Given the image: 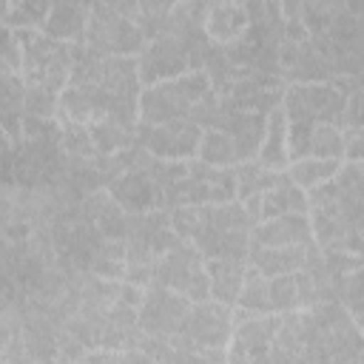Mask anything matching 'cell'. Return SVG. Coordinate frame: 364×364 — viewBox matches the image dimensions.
Returning <instances> with one entry per match:
<instances>
[{"label":"cell","mask_w":364,"mask_h":364,"mask_svg":"<svg viewBox=\"0 0 364 364\" xmlns=\"http://www.w3.org/2000/svg\"><path fill=\"white\" fill-rule=\"evenodd\" d=\"M210 94L213 85L205 71H188L176 80L148 85L139 94V125H165L173 119H188L191 111Z\"/></svg>","instance_id":"cell-1"},{"label":"cell","mask_w":364,"mask_h":364,"mask_svg":"<svg viewBox=\"0 0 364 364\" xmlns=\"http://www.w3.org/2000/svg\"><path fill=\"white\" fill-rule=\"evenodd\" d=\"M142 28L122 17L114 3H91V20L85 31V48L97 57H139L145 48Z\"/></svg>","instance_id":"cell-2"},{"label":"cell","mask_w":364,"mask_h":364,"mask_svg":"<svg viewBox=\"0 0 364 364\" xmlns=\"http://www.w3.org/2000/svg\"><path fill=\"white\" fill-rule=\"evenodd\" d=\"M154 284L185 296L191 304L210 301V279L205 270V256L196 250L193 242H182L179 247H173L156 259Z\"/></svg>","instance_id":"cell-3"},{"label":"cell","mask_w":364,"mask_h":364,"mask_svg":"<svg viewBox=\"0 0 364 364\" xmlns=\"http://www.w3.org/2000/svg\"><path fill=\"white\" fill-rule=\"evenodd\" d=\"M282 108L287 122H333L344 128L347 97L330 82H301L284 88Z\"/></svg>","instance_id":"cell-4"},{"label":"cell","mask_w":364,"mask_h":364,"mask_svg":"<svg viewBox=\"0 0 364 364\" xmlns=\"http://www.w3.org/2000/svg\"><path fill=\"white\" fill-rule=\"evenodd\" d=\"M205 131L191 122V119H173L165 125H139L136 131V145L151 151L159 159H173V162H188L199 156Z\"/></svg>","instance_id":"cell-5"},{"label":"cell","mask_w":364,"mask_h":364,"mask_svg":"<svg viewBox=\"0 0 364 364\" xmlns=\"http://www.w3.org/2000/svg\"><path fill=\"white\" fill-rule=\"evenodd\" d=\"M191 301L168 287H148L145 290V301L139 307V327L145 336H159V338H168V336H176L185 330V321L191 316Z\"/></svg>","instance_id":"cell-6"},{"label":"cell","mask_w":364,"mask_h":364,"mask_svg":"<svg viewBox=\"0 0 364 364\" xmlns=\"http://www.w3.org/2000/svg\"><path fill=\"white\" fill-rule=\"evenodd\" d=\"M199 347L228 350L233 338V307L222 301H199L191 307V316L185 321V330Z\"/></svg>","instance_id":"cell-7"},{"label":"cell","mask_w":364,"mask_h":364,"mask_svg":"<svg viewBox=\"0 0 364 364\" xmlns=\"http://www.w3.org/2000/svg\"><path fill=\"white\" fill-rule=\"evenodd\" d=\"M324 259V250L310 242V245H290V247H262V245H250V256L247 264L256 267L262 276L273 279V276H293L299 270H304L307 264H316Z\"/></svg>","instance_id":"cell-8"},{"label":"cell","mask_w":364,"mask_h":364,"mask_svg":"<svg viewBox=\"0 0 364 364\" xmlns=\"http://www.w3.org/2000/svg\"><path fill=\"white\" fill-rule=\"evenodd\" d=\"M108 191H111V196L117 199V205L125 213H148V210L165 208L162 188L148 173H139V171H128V173L117 176L108 185Z\"/></svg>","instance_id":"cell-9"},{"label":"cell","mask_w":364,"mask_h":364,"mask_svg":"<svg viewBox=\"0 0 364 364\" xmlns=\"http://www.w3.org/2000/svg\"><path fill=\"white\" fill-rule=\"evenodd\" d=\"M202 28H205L210 43L228 48V46L239 43L250 31L247 6L245 3H208Z\"/></svg>","instance_id":"cell-10"},{"label":"cell","mask_w":364,"mask_h":364,"mask_svg":"<svg viewBox=\"0 0 364 364\" xmlns=\"http://www.w3.org/2000/svg\"><path fill=\"white\" fill-rule=\"evenodd\" d=\"M88 20H91V3H51V11L40 31L57 43L85 46Z\"/></svg>","instance_id":"cell-11"},{"label":"cell","mask_w":364,"mask_h":364,"mask_svg":"<svg viewBox=\"0 0 364 364\" xmlns=\"http://www.w3.org/2000/svg\"><path fill=\"white\" fill-rule=\"evenodd\" d=\"M310 242H313V228L307 213L264 219L253 228V245H262V247H290V245H310Z\"/></svg>","instance_id":"cell-12"},{"label":"cell","mask_w":364,"mask_h":364,"mask_svg":"<svg viewBox=\"0 0 364 364\" xmlns=\"http://www.w3.org/2000/svg\"><path fill=\"white\" fill-rule=\"evenodd\" d=\"M233 136L239 162H253L262 151L264 142V131H267V117L256 114V111H233L225 128Z\"/></svg>","instance_id":"cell-13"},{"label":"cell","mask_w":364,"mask_h":364,"mask_svg":"<svg viewBox=\"0 0 364 364\" xmlns=\"http://www.w3.org/2000/svg\"><path fill=\"white\" fill-rule=\"evenodd\" d=\"M205 270H208V279H210V299L236 307L242 284H245L247 262H239V259H205Z\"/></svg>","instance_id":"cell-14"},{"label":"cell","mask_w":364,"mask_h":364,"mask_svg":"<svg viewBox=\"0 0 364 364\" xmlns=\"http://www.w3.org/2000/svg\"><path fill=\"white\" fill-rule=\"evenodd\" d=\"M256 162L267 171H287L290 168V151H287V114L284 108H273L267 114V131H264V142L262 151L256 156Z\"/></svg>","instance_id":"cell-15"},{"label":"cell","mask_w":364,"mask_h":364,"mask_svg":"<svg viewBox=\"0 0 364 364\" xmlns=\"http://www.w3.org/2000/svg\"><path fill=\"white\" fill-rule=\"evenodd\" d=\"M88 128H91V136H94V148H97V154H102V156H114V154H122V151H128V148L136 145V131H139V125L125 122V119H119V117L105 114L102 119L91 122Z\"/></svg>","instance_id":"cell-16"},{"label":"cell","mask_w":364,"mask_h":364,"mask_svg":"<svg viewBox=\"0 0 364 364\" xmlns=\"http://www.w3.org/2000/svg\"><path fill=\"white\" fill-rule=\"evenodd\" d=\"M341 171V159H316V156H307V159H296L290 162L287 168V176L296 188H301L304 193L333 182Z\"/></svg>","instance_id":"cell-17"},{"label":"cell","mask_w":364,"mask_h":364,"mask_svg":"<svg viewBox=\"0 0 364 364\" xmlns=\"http://www.w3.org/2000/svg\"><path fill=\"white\" fill-rule=\"evenodd\" d=\"M287 213H310L307 193L301 188H296L293 182L279 185L262 196V222L276 219V216H287Z\"/></svg>","instance_id":"cell-18"},{"label":"cell","mask_w":364,"mask_h":364,"mask_svg":"<svg viewBox=\"0 0 364 364\" xmlns=\"http://www.w3.org/2000/svg\"><path fill=\"white\" fill-rule=\"evenodd\" d=\"M307 156L341 159L344 156V128L333 122H313L307 131Z\"/></svg>","instance_id":"cell-19"},{"label":"cell","mask_w":364,"mask_h":364,"mask_svg":"<svg viewBox=\"0 0 364 364\" xmlns=\"http://www.w3.org/2000/svg\"><path fill=\"white\" fill-rule=\"evenodd\" d=\"M199 162L210 165V168H236L239 165V154L233 145V136L228 131H205L202 145H199Z\"/></svg>","instance_id":"cell-20"},{"label":"cell","mask_w":364,"mask_h":364,"mask_svg":"<svg viewBox=\"0 0 364 364\" xmlns=\"http://www.w3.org/2000/svg\"><path fill=\"white\" fill-rule=\"evenodd\" d=\"M48 11H51V3H43V0L6 3L3 6V26L14 28V31H40Z\"/></svg>","instance_id":"cell-21"},{"label":"cell","mask_w":364,"mask_h":364,"mask_svg":"<svg viewBox=\"0 0 364 364\" xmlns=\"http://www.w3.org/2000/svg\"><path fill=\"white\" fill-rule=\"evenodd\" d=\"M267 284H270V279L262 276L256 267L247 264L245 284H242V293H239L236 307L250 310V313H256V316H267V313H273V307H270V287H267Z\"/></svg>","instance_id":"cell-22"},{"label":"cell","mask_w":364,"mask_h":364,"mask_svg":"<svg viewBox=\"0 0 364 364\" xmlns=\"http://www.w3.org/2000/svg\"><path fill=\"white\" fill-rule=\"evenodd\" d=\"M60 148L65 156H80V159H94V136L88 125L80 122H60Z\"/></svg>","instance_id":"cell-23"},{"label":"cell","mask_w":364,"mask_h":364,"mask_svg":"<svg viewBox=\"0 0 364 364\" xmlns=\"http://www.w3.org/2000/svg\"><path fill=\"white\" fill-rule=\"evenodd\" d=\"M171 228L185 239L196 242L208 228V205H182L171 210Z\"/></svg>","instance_id":"cell-24"},{"label":"cell","mask_w":364,"mask_h":364,"mask_svg":"<svg viewBox=\"0 0 364 364\" xmlns=\"http://www.w3.org/2000/svg\"><path fill=\"white\" fill-rule=\"evenodd\" d=\"M270 307L273 313H290L299 310V290H296V276H273L270 279Z\"/></svg>","instance_id":"cell-25"},{"label":"cell","mask_w":364,"mask_h":364,"mask_svg":"<svg viewBox=\"0 0 364 364\" xmlns=\"http://www.w3.org/2000/svg\"><path fill=\"white\" fill-rule=\"evenodd\" d=\"M0 51H3V57H0L3 71L20 74L23 71V43H20V34L9 26H3V48Z\"/></svg>","instance_id":"cell-26"},{"label":"cell","mask_w":364,"mask_h":364,"mask_svg":"<svg viewBox=\"0 0 364 364\" xmlns=\"http://www.w3.org/2000/svg\"><path fill=\"white\" fill-rule=\"evenodd\" d=\"M324 264L336 273V276H350L355 270L364 267V256L353 253V250H324Z\"/></svg>","instance_id":"cell-27"},{"label":"cell","mask_w":364,"mask_h":364,"mask_svg":"<svg viewBox=\"0 0 364 364\" xmlns=\"http://www.w3.org/2000/svg\"><path fill=\"white\" fill-rule=\"evenodd\" d=\"M91 273H94V276H100V279L125 282L128 262H122V259H105V256H94V262H91Z\"/></svg>","instance_id":"cell-28"},{"label":"cell","mask_w":364,"mask_h":364,"mask_svg":"<svg viewBox=\"0 0 364 364\" xmlns=\"http://www.w3.org/2000/svg\"><path fill=\"white\" fill-rule=\"evenodd\" d=\"M344 156L347 162H364V125L344 128Z\"/></svg>","instance_id":"cell-29"},{"label":"cell","mask_w":364,"mask_h":364,"mask_svg":"<svg viewBox=\"0 0 364 364\" xmlns=\"http://www.w3.org/2000/svg\"><path fill=\"white\" fill-rule=\"evenodd\" d=\"M122 350H108V347H94L85 353V364H119Z\"/></svg>","instance_id":"cell-30"},{"label":"cell","mask_w":364,"mask_h":364,"mask_svg":"<svg viewBox=\"0 0 364 364\" xmlns=\"http://www.w3.org/2000/svg\"><path fill=\"white\" fill-rule=\"evenodd\" d=\"M145 301V287H136L131 282H122V293H119V304H128V307H142Z\"/></svg>","instance_id":"cell-31"},{"label":"cell","mask_w":364,"mask_h":364,"mask_svg":"<svg viewBox=\"0 0 364 364\" xmlns=\"http://www.w3.org/2000/svg\"><path fill=\"white\" fill-rule=\"evenodd\" d=\"M355 324H358V330H361V336H364V313H361V316H355Z\"/></svg>","instance_id":"cell-32"},{"label":"cell","mask_w":364,"mask_h":364,"mask_svg":"<svg viewBox=\"0 0 364 364\" xmlns=\"http://www.w3.org/2000/svg\"><path fill=\"white\" fill-rule=\"evenodd\" d=\"M71 364H85V361H71Z\"/></svg>","instance_id":"cell-33"},{"label":"cell","mask_w":364,"mask_h":364,"mask_svg":"<svg viewBox=\"0 0 364 364\" xmlns=\"http://www.w3.org/2000/svg\"><path fill=\"white\" fill-rule=\"evenodd\" d=\"M151 364H159V361H154V358H151Z\"/></svg>","instance_id":"cell-34"},{"label":"cell","mask_w":364,"mask_h":364,"mask_svg":"<svg viewBox=\"0 0 364 364\" xmlns=\"http://www.w3.org/2000/svg\"><path fill=\"white\" fill-rule=\"evenodd\" d=\"M225 364H228V361H225Z\"/></svg>","instance_id":"cell-35"}]
</instances>
